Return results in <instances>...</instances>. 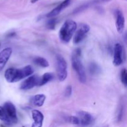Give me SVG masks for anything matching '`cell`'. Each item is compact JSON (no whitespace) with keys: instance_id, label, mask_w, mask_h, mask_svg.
<instances>
[{"instance_id":"11","label":"cell","mask_w":127,"mask_h":127,"mask_svg":"<svg viewBox=\"0 0 127 127\" xmlns=\"http://www.w3.org/2000/svg\"><path fill=\"white\" fill-rule=\"evenodd\" d=\"M71 0H64L63 2H61L55 8H54L50 12H48L46 15V17H48V18H52V17H54L55 16H57V15H58L60 13L62 10H63L64 9H65L66 7L69 6V4L71 3Z\"/></svg>"},{"instance_id":"15","label":"cell","mask_w":127,"mask_h":127,"mask_svg":"<svg viewBox=\"0 0 127 127\" xmlns=\"http://www.w3.org/2000/svg\"><path fill=\"white\" fill-rule=\"evenodd\" d=\"M54 76L52 73H46L43 74L40 78L39 83V86H42L45 85L47 83H49L52 80H53Z\"/></svg>"},{"instance_id":"8","label":"cell","mask_w":127,"mask_h":127,"mask_svg":"<svg viewBox=\"0 0 127 127\" xmlns=\"http://www.w3.org/2000/svg\"><path fill=\"white\" fill-rule=\"evenodd\" d=\"M40 79V78L38 76H31L29 77L27 79H26V80H24L22 82L20 88L22 90L25 91L32 89L35 86H39Z\"/></svg>"},{"instance_id":"5","label":"cell","mask_w":127,"mask_h":127,"mask_svg":"<svg viewBox=\"0 0 127 127\" xmlns=\"http://www.w3.org/2000/svg\"><path fill=\"white\" fill-rule=\"evenodd\" d=\"M90 31V27L86 24H82L79 26L78 31L76 32L73 38V43L74 44H78L81 43L86 37L88 32Z\"/></svg>"},{"instance_id":"21","label":"cell","mask_w":127,"mask_h":127,"mask_svg":"<svg viewBox=\"0 0 127 127\" xmlns=\"http://www.w3.org/2000/svg\"><path fill=\"white\" fill-rule=\"evenodd\" d=\"M69 122L72 124L74 125H79V120H78V117L76 116H71L69 118Z\"/></svg>"},{"instance_id":"16","label":"cell","mask_w":127,"mask_h":127,"mask_svg":"<svg viewBox=\"0 0 127 127\" xmlns=\"http://www.w3.org/2000/svg\"><path fill=\"white\" fill-rule=\"evenodd\" d=\"M33 63L39 66L43 67V68H47L49 66V63L48 61L44 58L42 57H36L33 60Z\"/></svg>"},{"instance_id":"4","label":"cell","mask_w":127,"mask_h":127,"mask_svg":"<svg viewBox=\"0 0 127 127\" xmlns=\"http://www.w3.org/2000/svg\"><path fill=\"white\" fill-rule=\"evenodd\" d=\"M56 65L58 79L60 81H63L65 80L68 75L67 63L64 58L60 54L57 55L56 56Z\"/></svg>"},{"instance_id":"10","label":"cell","mask_w":127,"mask_h":127,"mask_svg":"<svg viewBox=\"0 0 127 127\" xmlns=\"http://www.w3.org/2000/svg\"><path fill=\"white\" fill-rule=\"evenodd\" d=\"M115 24L116 28L119 33H122L125 29V17H124L123 12L120 10L117 9L115 11Z\"/></svg>"},{"instance_id":"7","label":"cell","mask_w":127,"mask_h":127,"mask_svg":"<svg viewBox=\"0 0 127 127\" xmlns=\"http://www.w3.org/2000/svg\"><path fill=\"white\" fill-rule=\"evenodd\" d=\"M77 117L79 120V125L87 127L91 125L94 122V118L89 113L85 111H79L77 113Z\"/></svg>"},{"instance_id":"1","label":"cell","mask_w":127,"mask_h":127,"mask_svg":"<svg viewBox=\"0 0 127 127\" xmlns=\"http://www.w3.org/2000/svg\"><path fill=\"white\" fill-rule=\"evenodd\" d=\"M33 73V68L31 65L26 66L21 69L10 68L5 71L4 78L8 83H16L29 76Z\"/></svg>"},{"instance_id":"18","label":"cell","mask_w":127,"mask_h":127,"mask_svg":"<svg viewBox=\"0 0 127 127\" xmlns=\"http://www.w3.org/2000/svg\"><path fill=\"white\" fill-rule=\"evenodd\" d=\"M89 71L92 74H97L100 72V68L95 63H91L89 66Z\"/></svg>"},{"instance_id":"3","label":"cell","mask_w":127,"mask_h":127,"mask_svg":"<svg viewBox=\"0 0 127 127\" xmlns=\"http://www.w3.org/2000/svg\"><path fill=\"white\" fill-rule=\"evenodd\" d=\"M77 28V24L74 21L66 20L61 27L59 32V38L62 42L68 43L73 37Z\"/></svg>"},{"instance_id":"14","label":"cell","mask_w":127,"mask_h":127,"mask_svg":"<svg viewBox=\"0 0 127 127\" xmlns=\"http://www.w3.org/2000/svg\"><path fill=\"white\" fill-rule=\"evenodd\" d=\"M46 96L43 94H37L31 97L29 99V102L32 105L36 107H41L43 105L45 100Z\"/></svg>"},{"instance_id":"2","label":"cell","mask_w":127,"mask_h":127,"mask_svg":"<svg viewBox=\"0 0 127 127\" xmlns=\"http://www.w3.org/2000/svg\"><path fill=\"white\" fill-rule=\"evenodd\" d=\"M81 58V51L79 48H77L74 51L72 55V66L76 73L78 79L80 83H85L86 81V74Z\"/></svg>"},{"instance_id":"17","label":"cell","mask_w":127,"mask_h":127,"mask_svg":"<svg viewBox=\"0 0 127 127\" xmlns=\"http://www.w3.org/2000/svg\"><path fill=\"white\" fill-rule=\"evenodd\" d=\"M0 120L7 125H12L10 119L6 114L3 107L0 106Z\"/></svg>"},{"instance_id":"13","label":"cell","mask_w":127,"mask_h":127,"mask_svg":"<svg viewBox=\"0 0 127 127\" xmlns=\"http://www.w3.org/2000/svg\"><path fill=\"white\" fill-rule=\"evenodd\" d=\"M32 117L33 123L31 127H42L44 119L43 114L38 110H33L32 112Z\"/></svg>"},{"instance_id":"23","label":"cell","mask_w":127,"mask_h":127,"mask_svg":"<svg viewBox=\"0 0 127 127\" xmlns=\"http://www.w3.org/2000/svg\"><path fill=\"white\" fill-rule=\"evenodd\" d=\"M38 1H39V0H31V2L32 3H35V2H37Z\"/></svg>"},{"instance_id":"19","label":"cell","mask_w":127,"mask_h":127,"mask_svg":"<svg viewBox=\"0 0 127 127\" xmlns=\"http://www.w3.org/2000/svg\"><path fill=\"white\" fill-rule=\"evenodd\" d=\"M120 79L122 84L125 86V87L127 86V72L125 68L122 69L120 74Z\"/></svg>"},{"instance_id":"6","label":"cell","mask_w":127,"mask_h":127,"mask_svg":"<svg viewBox=\"0 0 127 127\" xmlns=\"http://www.w3.org/2000/svg\"><path fill=\"white\" fill-rule=\"evenodd\" d=\"M3 108L9 119L11 120L12 125L16 124L18 122V119H17V112L15 105L11 102H7L4 104Z\"/></svg>"},{"instance_id":"20","label":"cell","mask_w":127,"mask_h":127,"mask_svg":"<svg viewBox=\"0 0 127 127\" xmlns=\"http://www.w3.org/2000/svg\"><path fill=\"white\" fill-rule=\"evenodd\" d=\"M56 24H57V19L52 17L50 19L48 20V22H47V27L49 29L53 30L55 28Z\"/></svg>"},{"instance_id":"9","label":"cell","mask_w":127,"mask_h":127,"mask_svg":"<svg viewBox=\"0 0 127 127\" xmlns=\"http://www.w3.org/2000/svg\"><path fill=\"white\" fill-rule=\"evenodd\" d=\"M124 62L123 58V47L120 43H117L114 46V60L113 63L115 66L121 65Z\"/></svg>"},{"instance_id":"12","label":"cell","mask_w":127,"mask_h":127,"mask_svg":"<svg viewBox=\"0 0 127 127\" xmlns=\"http://www.w3.org/2000/svg\"><path fill=\"white\" fill-rule=\"evenodd\" d=\"M12 48L10 47L4 48L0 52V72L2 70L6 63L12 54Z\"/></svg>"},{"instance_id":"22","label":"cell","mask_w":127,"mask_h":127,"mask_svg":"<svg viewBox=\"0 0 127 127\" xmlns=\"http://www.w3.org/2000/svg\"><path fill=\"white\" fill-rule=\"evenodd\" d=\"M72 94V87L71 86H68L66 87L65 89V91H64V95L66 97H69L71 96Z\"/></svg>"}]
</instances>
